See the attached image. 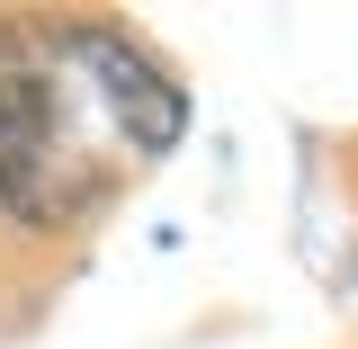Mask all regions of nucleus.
<instances>
[{
  "mask_svg": "<svg viewBox=\"0 0 358 349\" xmlns=\"http://www.w3.org/2000/svg\"><path fill=\"white\" fill-rule=\"evenodd\" d=\"M108 108L81 81L63 27H0V215L27 233L99 215L117 197Z\"/></svg>",
  "mask_w": 358,
  "mask_h": 349,
  "instance_id": "1",
  "label": "nucleus"
},
{
  "mask_svg": "<svg viewBox=\"0 0 358 349\" xmlns=\"http://www.w3.org/2000/svg\"><path fill=\"white\" fill-rule=\"evenodd\" d=\"M63 45H72L81 81L99 90V108H108V126H117V143H126L134 162H162L179 134H188V90L152 63V45H134L126 27H99V18L63 27Z\"/></svg>",
  "mask_w": 358,
  "mask_h": 349,
  "instance_id": "2",
  "label": "nucleus"
}]
</instances>
